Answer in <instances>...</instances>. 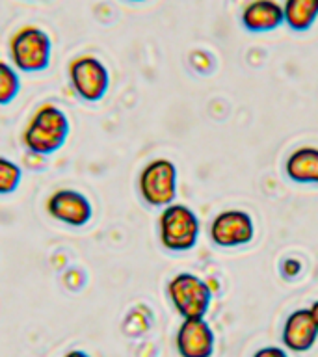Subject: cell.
<instances>
[{
  "instance_id": "6da1fadb",
  "label": "cell",
  "mask_w": 318,
  "mask_h": 357,
  "mask_svg": "<svg viewBox=\"0 0 318 357\" xmlns=\"http://www.w3.org/2000/svg\"><path fill=\"white\" fill-rule=\"evenodd\" d=\"M69 132H71V123L66 112L54 102H43L30 116L21 139L28 153L49 156L66 145Z\"/></svg>"
},
{
  "instance_id": "7a4b0ae2",
  "label": "cell",
  "mask_w": 318,
  "mask_h": 357,
  "mask_svg": "<svg viewBox=\"0 0 318 357\" xmlns=\"http://www.w3.org/2000/svg\"><path fill=\"white\" fill-rule=\"evenodd\" d=\"M10 63L21 73H41L50 66L52 58V39L38 24H24L11 33Z\"/></svg>"
},
{
  "instance_id": "3957f363",
  "label": "cell",
  "mask_w": 318,
  "mask_h": 357,
  "mask_svg": "<svg viewBox=\"0 0 318 357\" xmlns=\"http://www.w3.org/2000/svg\"><path fill=\"white\" fill-rule=\"evenodd\" d=\"M201 234L199 216L184 203H172L162 208L158 216V240L164 250L190 251Z\"/></svg>"
},
{
  "instance_id": "277c9868",
  "label": "cell",
  "mask_w": 318,
  "mask_h": 357,
  "mask_svg": "<svg viewBox=\"0 0 318 357\" xmlns=\"http://www.w3.org/2000/svg\"><path fill=\"white\" fill-rule=\"evenodd\" d=\"M167 300L183 318H205L212 303V289L205 279L192 272L175 273L166 287Z\"/></svg>"
},
{
  "instance_id": "5b68a950",
  "label": "cell",
  "mask_w": 318,
  "mask_h": 357,
  "mask_svg": "<svg viewBox=\"0 0 318 357\" xmlns=\"http://www.w3.org/2000/svg\"><path fill=\"white\" fill-rule=\"evenodd\" d=\"M139 197L149 206L164 208L177 197V166L169 158H153L138 175Z\"/></svg>"
},
{
  "instance_id": "8992f818",
  "label": "cell",
  "mask_w": 318,
  "mask_h": 357,
  "mask_svg": "<svg viewBox=\"0 0 318 357\" xmlns=\"http://www.w3.org/2000/svg\"><path fill=\"white\" fill-rule=\"evenodd\" d=\"M67 77L75 95L86 102H97L110 88L108 67L93 54H80L73 58L67 66Z\"/></svg>"
},
{
  "instance_id": "52a82bcc",
  "label": "cell",
  "mask_w": 318,
  "mask_h": 357,
  "mask_svg": "<svg viewBox=\"0 0 318 357\" xmlns=\"http://www.w3.org/2000/svg\"><path fill=\"white\" fill-rule=\"evenodd\" d=\"M45 211L52 220L69 227H84L93 218V205L88 195L73 188L54 190L45 201Z\"/></svg>"
},
{
  "instance_id": "ba28073f",
  "label": "cell",
  "mask_w": 318,
  "mask_h": 357,
  "mask_svg": "<svg viewBox=\"0 0 318 357\" xmlns=\"http://www.w3.org/2000/svg\"><path fill=\"white\" fill-rule=\"evenodd\" d=\"M212 244L220 248H238V245L250 244L255 236V223L253 218L245 211L240 208H227V211L218 212L212 218L211 229Z\"/></svg>"
},
{
  "instance_id": "9c48e42d",
  "label": "cell",
  "mask_w": 318,
  "mask_h": 357,
  "mask_svg": "<svg viewBox=\"0 0 318 357\" xmlns=\"http://www.w3.org/2000/svg\"><path fill=\"white\" fill-rule=\"evenodd\" d=\"M175 348L181 357H212L216 335L205 318H184L175 333Z\"/></svg>"
},
{
  "instance_id": "30bf717a",
  "label": "cell",
  "mask_w": 318,
  "mask_h": 357,
  "mask_svg": "<svg viewBox=\"0 0 318 357\" xmlns=\"http://www.w3.org/2000/svg\"><path fill=\"white\" fill-rule=\"evenodd\" d=\"M281 339H283L285 348L289 351H296V354H303L317 344L318 328L309 307L307 309L301 307V309H294L290 312L285 320Z\"/></svg>"
},
{
  "instance_id": "8fae6325",
  "label": "cell",
  "mask_w": 318,
  "mask_h": 357,
  "mask_svg": "<svg viewBox=\"0 0 318 357\" xmlns=\"http://www.w3.org/2000/svg\"><path fill=\"white\" fill-rule=\"evenodd\" d=\"M240 19L250 32H272L285 22L283 4L278 0H250L242 8Z\"/></svg>"
},
{
  "instance_id": "7c38bea8",
  "label": "cell",
  "mask_w": 318,
  "mask_h": 357,
  "mask_svg": "<svg viewBox=\"0 0 318 357\" xmlns=\"http://www.w3.org/2000/svg\"><path fill=\"white\" fill-rule=\"evenodd\" d=\"M285 173L292 183L318 184V147L315 145L296 147L287 156Z\"/></svg>"
},
{
  "instance_id": "4fadbf2b",
  "label": "cell",
  "mask_w": 318,
  "mask_h": 357,
  "mask_svg": "<svg viewBox=\"0 0 318 357\" xmlns=\"http://www.w3.org/2000/svg\"><path fill=\"white\" fill-rule=\"evenodd\" d=\"M285 22L296 32H305L318 19V0H285Z\"/></svg>"
},
{
  "instance_id": "5bb4252c",
  "label": "cell",
  "mask_w": 318,
  "mask_h": 357,
  "mask_svg": "<svg viewBox=\"0 0 318 357\" xmlns=\"http://www.w3.org/2000/svg\"><path fill=\"white\" fill-rule=\"evenodd\" d=\"M21 91V78L19 71L10 61L0 60V106L10 105Z\"/></svg>"
},
{
  "instance_id": "9a60e30c",
  "label": "cell",
  "mask_w": 318,
  "mask_h": 357,
  "mask_svg": "<svg viewBox=\"0 0 318 357\" xmlns=\"http://www.w3.org/2000/svg\"><path fill=\"white\" fill-rule=\"evenodd\" d=\"M22 181V169L10 158L0 155V195L13 194Z\"/></svg>"
},
{
  "instance_id": "2e32d148",
  "label": "cell",
  "mask_w": 318,
  "mask_h": 357,
  "mask_svg": "<svg viewBox=\"0 0 318 357\" xmlns=\"http://www.w3.org/2000/svg\"><path fill=\"white\" fill-rule=\"evenodd\" d=\"M253 357H290L289 351L279 346H262L253 354Z\"/></svg>"
},
{
  "instance_id": "e0dca14e",
  "label": "cell",
  "mask_w": 318,
  "mask_h": 357,
  "mask_svg": "<svg viewBox=\"0 0 318 357\" xmlns=\"http://www.w3.org/2000/svg\"><path fill=\"white\" fill-rule=\"evenodd\" d=\"M301 272V262L298 259H287L283 262V273L287 278H296Z\"/></svg>"
},
{
  "instance_id": "ac0fdd59",
  "label": "cell",
  "mask_w": 318,
  "mask_h": 357,
  "mask_svg": "<svg viewBox=\"0 0 318 357\" xmlns=\"http://www.w3.org/2000/svg\"><path fill=\"white\" fill-rule=\"evenodd\" d=\"M61 357H91V356H89L88 351H84V350H69Z\"/></svg>"
},
{
  "instance_id": "d6986e66",
  "label": "cell",
  "mask_w": 318,
  "mask_h": 357,
  "mask_svg": "<svg viewBox=\"0 0 318 357\" xmlns=\"http://www.w3.org/2000/svg\"><path fill=\"white\" fill-rule=\"evenodd\" d=\"M309 309H311V314H312V318H315V324H317V328H318V300L312 301Z\"/></svg>"
},
{
  "instance_id": "ffe728a7",
  "label": "cell",
  "mask_w": 318,
  "mask_h": 357,
  "mask_svg": "<svg viewBox=\"0 0 318 357\" xmlns=\"http://www.w3.org/2000/svg\"><path fill=\"white\" fill-rule=\"evenodd\" d=\"M130 2H144V0H130Z\"/></svg>"
}]
</instances>
